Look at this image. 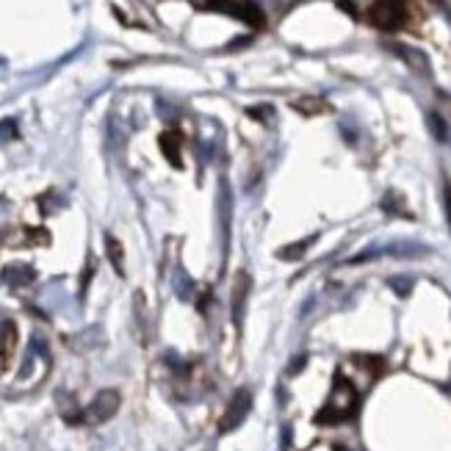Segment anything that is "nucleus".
<instances>
[{
  "instance_id": "nucleus-2",
  "label": "nucleus",
  "mask_w": 451,
  "mask_h": 451,
  "mask_svg": "<svg viewBox=\"0 0 451 451\" xmlns=\"http://www.w3.org/2000/svg\"><path fill=\"white\" fill-rule=\"evenodd\" d=\"M354 410H357V390L343 374H338L332 393H330V401L316 415V421L319 423H341V421H349L354 415Z\"/></svg>"
},
{
  "instance_id": "nucleus-6",
  "label": "nucleus",
  "mask_w": 451,
  "mask_h": 451,
  "mask_svg": "<svg viewBox=\"0 0 451 451\" xmlns=\"http://www.w3.org/2000/svg\"><path fill=\"white\" fill-rule=\"evenodd\" d=\"M180 147H183V139H180V133L177 130H169V133H163L161 136V150H163V155L169 158V163L172 166H183V158H180Z\"/></svg>"
},
{
  "instance_id": "nucleus-4",
  "label": "nucleus",
  "mask_w": 451,
  "mask_h": 451,
  "mask_svg": "<svg viewBox=\"0 0 451 451\" xmlns=\"http://www.w3.org/2000/svg\"><path fill=\"white\" fill-rule=\"evenodd\" d=\"M250 410H252V393H250L247 388L236 390V396L230 399V404H228V412H224V418H221V426H219V429H221V432H230V429L241 426Z\"/></svg>"
},
{
  "instance_id": "nucleus-3",
  "label": "nucleus",
  "mask_w": 451,
  "mask_h": 451,
  "mask_svg": "<svg viewBox=\"0 0 451 451\" xmlns=\"http://www.w3.org/2000/svg\"><path fill=\"white\" fill-rule=\"evenodd\" d=\"M119 393L117 390H100L97 396H94V401L83 410V421L86 423H103V421H108V418H114V412L119 410Z\"/></svg>"
},
{
  "instance_id": "nucleus-1",
  "label": "nucleus",
  "mask_w": 451,
  "mask_h": 451,
  "mask_svg": "<svg viewBox=\"0 0 451 451\" xmlns=\"http://www.w3.org/2000/svg\"><path fill=\"white\" fill-rule=\"evenodd\" d=\"M415 6L410 0H374L368 6V14L365 20L377 28V31H385V34H396V31H404L410 23H412V12Z\"/></svg>"
},
{
  "instance_id": "nucleus-5",
  "label": "nucleus",
  "mask_w": 451,
  "mask_h": 451,
  "mask_svg": "<svg viewBox=\"0 0 451 451\" xmlns=\"http://www.w3.org/2000/svg\"><path fill=\"white\" fill-rule=\"evenodd\" d=\"M208 9H216V12H228L230 17H239L244 23H250L252 28H261L263 26V14L261 9L250 6V3H233V0H210Z\"/></svg>"
},
{
  "instance_id": "nucleus-10",
  "label": "nucleus",
  "mask_w": 451,
  "mask_h": 451,
  "mask_svg": "<svg viewBox=\"0 0 451 451\" xmlns=\"http://www.w3.org/2000/svg\"><path fill=\"white\" fill-rule=\"evenodd\" d=\"M310 241H313V239H310ZM310 241H297V244H291V247H283L277 255H280L283 261H297V258L310 247Z\"/></svg>"
},
{
  "instance_id": "nucleus-7",
  "label": "nucleus",
  "mask_w": 451,
  "mask_h": 451,
  "mask_svg": "<svg viewBox=\"0 0 451 451\" xmlns=\"http://www.w3.org/2000/svg\"><path fill=\"white\" fill-rule=\"evenodd\" d=\"M250 288H252V283H250V274H239V280H236V288H233V316L241 321V316H244V308H247V294H250Z\"/></svg>"
},
{
  "instance_id": "nucleus-9",
  "label": "nucleus",
  "mask_w": 451,
  "mask_h": 451,
  "mask_svg": "<svg viewBox=\"0 0 451 451\" xmlns=\"http://www.w3.org/2000/svg\"><path fill=\"white\" fill-rule=\"evenodd\" d=\"M106 250H108V261H111V266L119 272V274H125V266H122V244L114 239V236H106Z\"/></svg>"
},
{
  "instance_id": "nucleus-8",
  "label": "nucleus",
  "mask_w": 451,
  "mask_h": 451,
  "mask_svg": "<svg viewBox=\"0 0 451 451\" xmlns=\"http://www.w3.org/2000/svg\"><path fill=\"white\" fill-rule=\"evenodd\" d=\"M294 108H297L299 114H305V117H313V114H324V111H330V106H327L324 100H316V97H302V100L294 103Z\"/></svg>"
}]
</instances>
